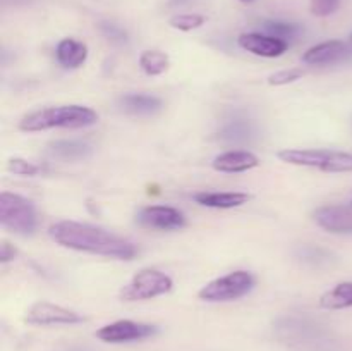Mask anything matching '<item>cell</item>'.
I'll return each instance as SVG.
<instances>
[{"instance_id":"cell-22","label":"cell","mask_w":352,"mask_h":351,"mask_svg":"<svg viewBox=\"0 0 352 351\" xmlns=\"http://www.w3.org/2000/svg\"><path fill=\"white\" fill-rule=\"evenodd\" d=\"M206 17L201 14H177V16L170 17L168 24H170L174 30L179 31H192L198 30L205 24Z\"/></svg>"},{"instance_id":"cell-21","label":"cell","mask_w":352,"mask_h":351,"mask_svg":"<svg viewBox=\"0 0 352 351\" xmlns=\"http://www.w3.org/2000/svg\"><path fill=\"white\" fill-rule=\"evenodd\" d=\"M263 30L267 31V34H272V36H277L285 41L292 40V38H296L301 33L299 24L284 23V21H267V23H263Z\"/></svg>"},{"instance_id":"cell-2","label":"cell","mask_w":352,"mask_h":351,"mask_svg":"<svg viewBox=\"0 0 352 351\" xmlns=\"http://www.w3.org/2000/svg\"><path fill=\"white\" fill-rule=\"evenodd\" d=\"M98 123V114L85 105H58L45 107L26 114L19 120V129L24 133L64 127V129H81Z\"/></svg>"},{"instance_id":"cell-11","label":"cell","mask_w":352,"mask_h":351,"mask_svg":"<svg viewBox=\"0 0 352 351\" xmlns=\"http://www.w3.org/2000/svg\"><path fill=\"white\" fill-rule=\"evenodd\" d=\"M313 217H315V222L329 233H352V205H323L315 210Z\"/></svg>"},{"instance_id":"cell-29","label":"cell","mask_w":352,"mask_h":351,"mask_svg":"<svg viewBox=\"0 0 352 351\" xmlns=\"http://www.w3.org/2000/svg\"><path fill=\"white\" fill-rule=\"evenodd\" d=\"M188 2V0H172V3H179V6H181V3H186Z\"/></svg>"},{"instance_id":"cell-9","label":"cell","mask_w":352,"mask_h":351,"mask_svg":"<svg viewBox=\"0 0 352 351\" xmlns=\"http://www.w3.org/2000/svg\"><path fill=\"white\" fill-rule=\"evenodd\" d=\"M138 222L150 229L160 231H175L186 226V217L181 210L167 205H151L144 206L138 213Z\"/></svg>"},{"instance_id":"cell-10","label":"cell","mask_w":352,"mask_h":351,"mask_svg":"<svg viewBox=\"0 0 352 351\" xmlns=\"http://www.w3.org/2000/svg\"><path fill=\"white\" fill-rule=\"evenodd\" d=\"M237 43H239L243 50L251 52V54L258 55V57L267 58L280 57L289 48V43L285 40L263 33H243L237 38Z\"/></svg>"},{"instance_id":"cell-4","label":"cell","mask_w":352,"mask_h":351,"mask_svg":"<svg viewBox=\"0 0 352 351\" xmlns=\"http://www.w3.org/2000/svg\"><path fill=\"white\" fill-rule=\"evenodd\" d=\"M0 224L16 234H33L36 231V210L33 203L17 193H0Z\"/></svg>"},{"instance_id":"cell-23","label":"cell","mask_w":352,"mask_h":351,"mask_svg":"<svg viewBox=\"0 0 352 351\" xmlns=\"http://www.w3.org/2000/svg\"><path fill=\"white\" fill-rule=\"evenodd\" d=\"M298 258H301L302 262H308L311 265H322L323 262H329L330 253L325 251L320 246H301L298 250Z\"/></svg>"},{"instance_id":"cell-17","label":"cell","mask_w":352,"mask_h":351,"mask_svg":"<svg viewBox=\"0 0 352 351\" xmlns=\"http://www.w3.org/2000/svg\"><path fill=\"white\" fill-rule=\"evenodd\" d=\"M55 57L58 64L67 69H76L82 65L88 58V47L82 41L72 40V38H64L58 41L55 48Z\"/></svg>"},{"instance_id":"cell-24","label":"cell","mask_w":352,"mask_h":351,"mask_svg":"<svg viewBox=\"0 0 352 351\" xmlns=\"http://www.w3.org/2000/svg\"><path fill=\"white\" fill-rule=\"evenodd\" d=\"M98 28L100 31H102L103 36H105L107 40L112 41V43H117V45L127 43V33L119 26V24L110 23V21H103V23L98 24Z\"/></svg>"},{"instance_id":"cell-28","label":"cell","mask_w":352,"mask_h":351,"mask_svg":"<svg viewBox=\"0 0 352 351\" xmlns=\"http://www.w3.org/2000/svg\"><path fill=\"white\" fill-rule=\"evenodd\" d=\"M17 257V250L14 244H10L9 241H2L0 243V262L7 264V262L14 260Z\"/></svg>"},{"instance_id":"cell-12","label":"cell","mask_w":352,"mask_h":351,"mask_svg":"<svg viewBox=\"0 0 352 351\" xmlns=\"http://www.w3.org/2000/svg\"><path fill=\"white\" fill-rule=\"evenodd\" d=\"M351 54L349 45L340 40H329L323 43L308 48L302 55V62L308 65H327L336 64Z\"/></svg>"},{"instance_id":"cell-14","label":"cell","mask_w":352,"mask_h":351,"mask_svg":"<svg viewBox=\"0 0 352 351\" xmlns=\"http://www.w3.org/2000/svg\"><path fill=\"white\" fill-rule=\"evenodd\" d=\"M119 107L129 116H155L160 112L164 103L158 96L148 93H127L119 98Z\"/></svg>"},{"instance_id":"cell-8","label":"cell","mask_w":352,"mask_h":351,"mask_svg":"<svg viewBox=\"0 0 352 351\" xmlns=\"http://www.w3.org/2000/svg\"><path fill=\"white\" fill-rule=\"evenodd\" d=\"M24 320L31 326H74L85 322V317L55 303L36 301L28 310Z\"/></svg>"},{"instance_id":"cell-31","label":"cell","mask_w":352,"mask_h":351,"mask_svg":"<svg viewBox=\"0 0 352 351\" xmlns=\"http://www.w3.org/2000/svg\"><path fill=\"white\" fill-rule=\"evenodd\" d=\"M351 43H352V34H351Z\"/></svg>"},{"instance_id":"cell-15","label":"cell","mask_w":352,"mask_h":351,"mask_svg":"<svg viewBox=\"0 0 352 351\" xmlns=\"http://www.w3.org/2000/svg\"><path fill=\"white\" fill-rule=\"evenodd\" d=\"M47 151L50 157L64 162L86 160L93 155V147L86 141L79 140H57L48 143Z\"/></svg>"},{"instance_id":"cell-20","label":"cell","mask_w":352,"mask_h":351,"mask_svg":"<svg viewBox=\"0 0 352 351\" xmlns=\"http://www.w3.org/2000/svg\"><path fill=\"white\" fill-rule=\"evenodd\" d=\"M168 64H170V61H168V55L165 52L144 50L140 55V67L148 76L164 74L168 69Z\"/></svg>"},{"instance_id":"cell-19","label":"cell","mask_w":352,"mask_h":351,"mask_svg":"<svg viewBox=\"0 0 352 351\" xmlns=\"http://www.w3.org/2000/svg\"><path fill=\"white\" fill-rule=\"evenodd\" d=\"M320 305L327 310H344L352 306V282H340L320 298Z\"/></svg>"},{"instance_id":"cell-16","label":"cell","mask_w":352,"mask_h":351,"mask_svg":"<svg viewBox=\"0 0 352 351\" xmlns=\"http://www.w3.org/2000/svg\"><path fill=\"white\" fill-rule=\"evenodd\" d=\"M250 200L251 195L241 191H203L195 195V202L208 209H236Z\"/></svg>"},{"instance_id":"cell-26","label":"cell","mask_w":352,"mask_h":351,"mask_svg":"<svg viewBox=\"0 0 352 351\" xmlns=\"http://www.w3.org/2000/svg\"><path fill=\"white\" fill-rule=\"evenodd\" d=\"M7 171L16 176H36L40 172V167L31 164V162L24 160V158L14 157L7 162Z\"/></svg>"},{"instance_id":"cell-5","label":"cell","mask_w":352,"mask_h":351,"mask_svg":"<svg viewBox=\"0 0 352 351\" xmlns=\"http://www.w3.org/2000/svg\"><path fill=\"white\" fill-rule=\"evenodd\" d=\"M254 288V277L251 272L236 270L230 274L222 275L219 279H213L206 286L199 289L198 296L203 301L220 303V301H234L243 296H246Z\"/></svg>"},{"instance_id":"cell-6","label":"cell","mask_w":352,"mask_h":351,"mask_svg":"<svg viewBox=\"0 0 352 351\" xmlns=\"http://www.w3.org/2000/svg\"><path fill=\"white\" fill-rule=\"evenodd\" d=\"M172 279L157 268H144L138 272L122 289L120 299L124 301H144L172 291Z\"/></svg>"},{"instance_id":"cell-3","label":"cell","mask_w":352,"mask_h":351,"mask_svg":"<svg viewBox=\"0 0 352 351\" xmlns=\"http://www.w3.org/2000/svg\"><path fill=\"white\" fill-rule=\"evenodd\" d=\"M282 162L323 172H352V153L316 148H285L277 153Z\"/></svg>"},{"instance_id":"cell-7","label":"cell","mask_w":352,"mask_h":351,"mask_svg":"<svg viewBox=\"0 0 352 351\" xmlns=\"http://www.w3.org/2000/svg\"><path fill=\"white\" fill-rule=\"evenodd\" d=\"M155 334H157V327L151 326V323L134 322V320H117V322L100 327L95 336L103 343L122 344L148 339Z\"/></svg>"},{"instance_id":"cell-1","label":"cell","mask_w":352,"mask_h":351,"mask_svg":"<svg viewBox=\"0 0 352 351\" xmlns=\"http://www.w3.org/2000/svg\"><path fill=\"white\" fill-rule=\"evenodd\" d=\"M48 234L60 246L85 253L102 255L117 260H133L138 253L136 244L129 240L91 224L60 220L52 224Z\"/></svg>"},{"instance_id":"cell-18","label":"cell","mask_w":352,"mask_h":351,"mask_svg":"<svg viewBox=\"0 0 352 351\" xmlns=\"http://www.w3.org/2000/svg\"><path fill=\"white\" fill-rule=\"evenodd\" d=\"M256 134L253 123L248 119H232L219 131V140L230 145H241L251 141Z\"/></svg>"},{"instance_id":"cell-27","label":"cell","mask_w":352,"mask_h":351,"mask_svg":"<svg viewBox=\"0 0 352 351\" xmlns=\"http://www.w3.org/2000/svg\"><path fill=\"white\" fill-rule=\"evenodd\" d=\"M340 6V0H309V10L316 17H327L336 12Z\"/></svg>"},{"instance_id":"cell-30","label":"cell","mask_w":352,"mask_h":351,"mask_svg":"<svg viewBox=\"0 0 352 351\" xmlns=\"http://www.w3.org/2000/svg\"><path fill=\"white\" fill-rule=\"evenodd\" d=\"M241 2H251V0H241Z\"/></svg>"},{"instance_id":"cell-13","label":"cell","mask_w":352,"mask_h":351,"mask_svg":"<svg viewBox=\"0 0 352 351\" xmlns=\"http://www.w3.org/2000/svg\"><path fill=\"white\" fill-rule=\"evenodd\" d=\"M260 165V158L248 150H230L213 158L212 167L226 174H239Z\"/></svg>"},{"instance_id":"cell-25","label":"cell","mask_w":352,"mask_h":351,"mask_svg":"<svg viewBox=\"0 0 352 351\" xmlns=\"http://www.w3.org/2000/svg\"><path fill=\"white\" fill-rule=\"evenodd\" d=\"M302 76H305V71L302 69H284V71H278L275 72V74H272L270 78H268V85L272 86H284V85H289V83H294L298 81V79H301Z\"/></svg>"}]
</instances>
